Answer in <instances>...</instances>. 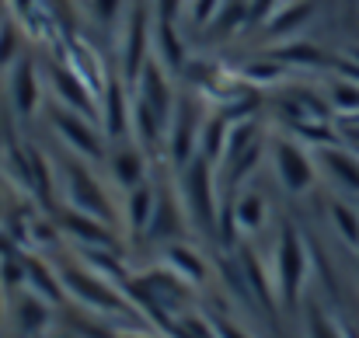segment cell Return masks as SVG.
<instances>
[{"label":"cell","mask_w":359,"mask_h":338,"mask_svg":"<svg viewBox=\"0 0 359 338\" xmlns=\"http://www.w3.org/2000/svg\"><path fill=\"white\" fill-rule=\"evenodd\" d=\"M182 206L196 224H206V230H213L220 220V206H217V189H213V164L206 157H192L182 168V185H178Z\"/></svg>","instance_id":"1"},{"label":"cell","mask_w":359,"mask_h":338,"mask_svg":"<svg viewBox=\"0 0 359 338\" xmlns=\"http://www.w3.org/2000/svg\"><path fill=\"white\" fill-rule=\"evenodd\" d=\"M63 189H67V203H70V210L74 213H84V217H95V220H102V224H109L112 220V203H109V192L102 189V182L84 168V164H77V161H70V164H63Z\"/></svg>","instance_id":"2"},{"label":"cell","mask_w":359,"mask_h":338,"mask_svg":"<svg viewBox=\"0 0 359 338\" xmlns=\"http://www.w3.org/2000/svg\"><path fill=\"white\" fill-rule=\"evenodd\" d=\"M272 168H276V178L279 185L290 192V196H304L314 189V178H318V164L314 157L293 143V140H276L272 143Z\"/></svg>","instance_id":"3"},{"label":"cell","mask_w":359,"mask_h":338,"mask_svg":"<svg viewBox=\"0 0 359 338\" xmlns=\"http://www.w3.org/2000/svg\"><path fill=\"white\" fill-rule=\"evenodd\" d=\"M203 112L192 98H178L175 112H171V122H168V157L185 168L196 154H199V133H203Z\"/></svg>","instance_id":"4"},{"label":"cell","mask_w":359,"mask_h":338,"mask_svg":"<svg viewBox=\"0 0 359 338\" xmlns=\"http://www.w3.org/2000/svg\"><path fill=\"white\" fill-rule=\"evenodd\" d=\"M122 32V81H136L140 77V70H143V63L150 60V53H147V46H150V25H147V7H143V0H136L133 7H129V14L122 18L119 25Z\"/></svg>","instance_id":"5"},{"label":"cell","mask_w":359,"mask_h":338,"mask_svg":"<svg viewBox=\"0 0 359 338\" xmlns=\"http://www.w3.org/2000/svg\"><path fill=\"white\" fill-rule=\"evenodd\" d=\"M53 129H56V136L63 140V147H67L70 154H77L81 161H102V157H105V140L91 129V122H88L84 112H74V109L56 112Z\"/></svg>","instance_id":"6"},{"label":"cell","mask_w":359,"mask_h":338,"mask_svg":"<svg viewBox=\"0 0 359 338\" xmlns=\"http://www.w3.org/2000/svg\"><path fill=\"white\" fill-rule=\"evenodd\" d=\"M171 70H164L154 56L143 63V70H140V77L133 81V88L140 91L136 98L140 102H147L154 112L161 115L164 122H171V112H175V105H178V95H175V88H171V77H168Z\"/></svg>","instance_id":"7"},{"label":"cell","mask_w":359,"mask_h":338,"mask_svg":"<svg viewBox=\"0 0 359 338\" xmlns=\"http://www.w3.org/2000/svg\"><path fill=\"white\" fill-rule=\"evenodd\" d=\"M7 91H11V105H14L18 119H35L39 105H42V81L28 56H18L14 67L7 70Z\"/></svg>","instance_id":"8"},{"label":"cell","mask_w":359,"mask_h":338,"mask_svg":"<svg viewBox=\"0 0 359 338\" xmlns=\"http://www.w3.org/2000/svg\"><path fill=\"white\" fill-rule=\"evenodd\" d=\"M279 290L290 304H297L300 297V283H304V272H307V255H304V241L293 227H283L279 234Z\"/></svg>","instance_id":"9"},{"label":"cell","mask_w":359,"mask_h":338,"mask_svg":"<svg viewBox=\"0 0 359 338\" xmlns=\"http://www.w3.org/2000/svg\"><path fill=\"white\" fill-rule=\"evenodd\" d=\"M314 164H318V171L328 175L339 189L359 196V154L346 150L342 143H328V147H318V150H314Z\"/></svg>","instance_id":"10"},{"label":"cell","mask_w":359,"mask_h":338,"mask_svg":"<svg viewBox=\"0 0 359 338\" xmlns=\"http://www.w3.org/2000/svg\"><path fill=\"white\" fill-rule=\"evenodd\" d=\"M126 88H129V81L109 77V84L102 91V129L109 140H119L122 133L133 129V102L126 98Z\"/></svg>","instance_id":"11"},{"label":"cell","mask_w":359,"mask_h":338,"mask_svg":"<svg viewBox=\"0 0 359 338\" xmlns=\"http://www.w3.org/2000/svg\"><path fill=\"white\" fill-rule=\"evenodd\" d=\"M150 56L164 67V70H185V46L178 39L175 21H154V35H150Z\"/></svg>","instance_id":"12"},{"label":"cell","mask_w":359,"mask_h":338,"mask_svg":"<svg viewBox=\"0 0 359 338\" xmlns=\"http://www.w3.org/2000/svg\"><path fill=\"white\" fill-rule=\"evenodd\" d=\"M109 168H112V178L119 182L122 189H136L143 185V175H147V157L140 147H122L109 157Z\"/></svg>","instance_id":"13"},{"label":"cell","mask_w":359,"mask_h":338,"mask_svg":"<svg viewBox=\"0 0 359 338\" xmlns=\"http://www.w3.org/2000/svg\"><path fill=\"white\" fill-rule=\"evenodd\" d=\"M227 136H231V119L210 115V119L203 122V133H199V157H206L210 164L224 161V154H227Z\"/></svg>","instance_id":"14"},{"label":"cell","mask_w":359,"mask_h":338,"mask_svg":"<svg viewBox=\"0 0 359 338\" xmlns=\"http://www.w3.org/2000/svg\"><path fill=\"white\" fill-rule=\"evenodd\" d=\"M154 210H157V196H154V189L147 182L129 189V196H126V220H129L133 230H147L150 220H154Z\"/></svg>","instance_id":"15"},{"label":"cell","mask_w":359,"mask_h":338,"mask_svg":"<svg viewBox=\"0 0 359 338\" xmlns=\"http://www.w3.org/2000/svg\"><path fill=\"white\" fill-rule=\"evenodd\" d=\"M234 227L241 230H248V234H255V230H262L265 224V217H269V210H265V199L258 196V192H241L238 199H234Z\"/></svg>","instance_id":"16"},{"label":"cell","mask_w":359,"mask_h":338,"mask_svg":"<svg viewBox=\"0 0 359 338\" xmlns=\"http://www.w3.org/2000/svg\"><path fill=\"white\" fill-rule=\"evenodd\" d=\"M328 102L335 112H342L346 119H356L359 115V84L356 81H335L332 91H328Z\"/></svg>","instance_id":"17"},{"label":"cell","mask_w":359,"mask_h":338,"mask_svg":"<svg viewBox=\"0 0 359 338\" xmlns=\"http://www.w3.org/2000/svg\"><path fill=\"white\" fill-rule=\"evenodd\" d=\"M244 18H248V7H244V4H238V0H234V4L227 0V4L220 7V14H217V18H213V21H210L206 28L213 32V39H220V35H227V28L234 32V28H238Z\"/></svg>","instance_id":"18"},{"label":"cell","mask_w":359,"mask_h":338,"mask_svg":"<svg viewBox=\"0 0 359 338\" xmlns=\"http://www.w3.org/2000/svg\"><path fill=\"white\" fill-rule=\"evenodd\" d=\"M18 35H21V28L14 21L0 25V70L14 67V60H18Z\"/></svg>","instance_id":"19"},{"label":"cell","mask_w":359,"mask_h":338,"mask_svg":"<svg viewBox=\"0 0 359 338\" xmlns=\"http://www.w3.org/2000/svg\"><path fill=\"white\" fill-rule=\"evenodd\" d=\"M307 18H311V7H307V4H297V7H279V11L272 14L269 28H272V32H279V28L293 32V28H297V25H304Z\"/></svg>","instance_id":"20"},{"label":"cell","mask_w":359,"mask_h":338,"mask_svg":"<svg viewBox=\"0 0 359 338\" xmlns=\"http://www.w3.org/2000/svg\"><path fill=\"white\" fill-rule=\"evenodd\" d=\"M67 279H70V286H74L84 300H95L98 307H112V304H116V300H112V293H109V290H102L98 283H91V279H84V276H74V272H70Z\"/></svg>","instance_id":"21"},{"label":"cell","mask_w":359,"mask_h":338,"mask_svg":"<svg viewBox=\"0 0 359 338\" xmlns=\"http://www.w3.org/2000/svg\"><path fill=\"white\" fill-rule=\"evenodd\" d=\"M276 60L283 63H300V67H311V63H321V53L314 46H290V49H279Z\"/></svg>","instance_id":"22"},{"label":"cell","mask_w":359,"mask_h":338,"mask_svg":"<svg viewBox=\"0 0 359 338\" xmlns=\"http://www.w3.org/2000/svg\"><path fill=\"white\" fill-rule=\"evenodd\" d=\"M332 220H335L339 230L346 234V241L359 244V217L349 210V206H332Z\"/></svg>","instance_id":"23"},{"label":"cell","mask_w":359,"mask_h":338,"mask_svg":"<svg viewBox=\"0 0 359 338\" xmlns=\"http://www.w3.org/2000/svg\"><path fill=\"white\" fill-rule=\"evenodd\" d=\"M168 258H171V265H175V269H182L189 279H199V276H203V265L196 262V255H192L189 248H171V251H168Z\"/></svg>","instance_id":"24"},{"label":"cell","mask_w":359,"mask_h":338,"mask_svg":"<svg viewBox=\"0 0 359 338\" xmlns=\"http://www.w3.org/2000/svg\"><path fill=\"white\" fill-rule=\"evenodd\" d=\"M224 4H227V0H192V21H196V25H210V21L220 14Z\"/></svg>","instance_id":"25"},{"label":"cell","mask_w":359,"mask_h":338,"mask_svg":"<svg viewBox=\"0 0 359 338\" xmlns=\"http://www.w3.org/2000/svg\"><path fill=\"white\" fill-rule=\"evenodd\" d=\"M283 74H279V67H248L244 70V81L248 84H276Z\"/></svg>","instance_id":"26"},{"label":"cell","mask_w":359,"mask_h":338,"mask_svg":"<svg viewBox=\"0 0 359 338\" xmlns=\"http://www.w3.org/2000/svg\"><path fill=\"white\" fill-rule=\"evenodd\" d=\"M307 332H311V338H346L332 321H328V318H321V314L311 318V328H307Z\"/></svg>","instance_id":"27"},{"label":"cell","mask_w":359,"mask_h":338,"mask_svg":"<svg viewBox=\"0 0 359 338\" xmlns=\"http://www.w3.org/2000/svg\"><path fill=\"white\" fill-rule=\"evenodd\" d=\"M119 4L122 0H91V11H95V18H98V21L112 25V21L119 18Z\"/></svg>","instance_id":"28"},{"label":"cell","mask_w":359,"mask_h":338,"mask_svg":"<svg viewBox=\"0 0 359 338\" xmlns=\"http://www.w3.org/2000/svg\"><path fill=\"white\" fill-rule=\"evenodd\" d=\"M157 4V18L161 21H175L178 11H182V0H154Z\"/></svg>","instance_id":"29"},{"label":"cell","mask_w":359,"mask_h":338,"mask_svg":"<svg viewBox=\"0 0 359 338\" xmlns=\"http://www.w3.org/2000/svg\"><path fill=\"white\" fill-rule=\"evenodd\" d=\"M217 332H220V338H241V332H234V328H227V325H220Z\"/></svg>","instance_id":"30"},{"label":"cell","mask_w":359,"mask_h":338,"mask_svg":"<svg viewBox=\"0 0 359 338\" xmlns=\"http://www.w3.org/2000/svg\"><path fill=\"white\" fill-rule=\"evenodd\" d=\"M4 21H7V18H4V0H0V25H4Z\"/></svg>","instance_id":"31"},{"label":"cell","mask_w":359,"mask_h":338,"mask_svg":"<svg viewBox=\"0 0 359 338\" xmlns=\"http://www.w3.org/2000/svg\"><path fill=\"white\" fill-rule=\"evenodd\" d=\"M353 60H356V63H359V49H353Z\"/></svg>","instance_id":"32"}]
</instances>
